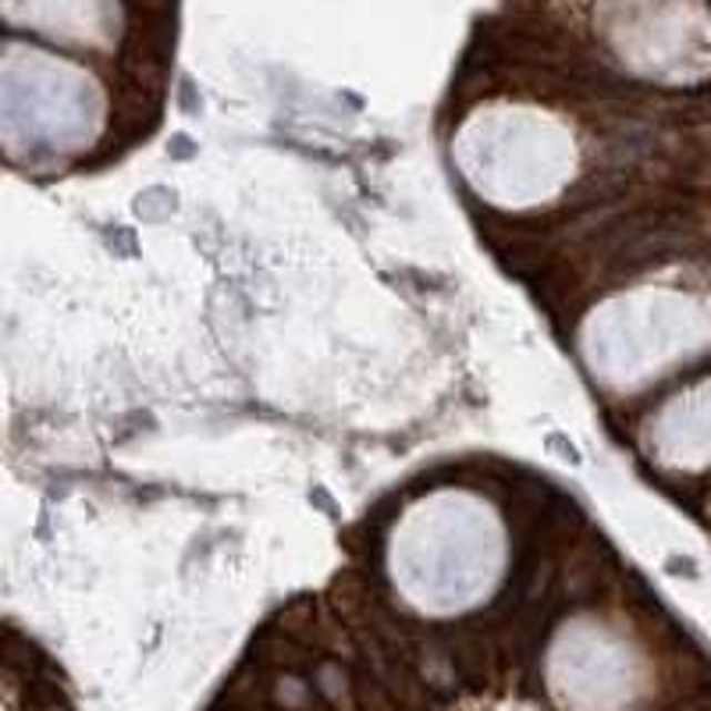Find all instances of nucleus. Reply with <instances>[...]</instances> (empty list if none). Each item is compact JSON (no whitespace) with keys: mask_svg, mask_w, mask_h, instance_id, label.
Here are the masks:
<instances>
[{"mask_svg":"<svg viewBox=\"0 0 711 711\" xmlns=\"http://www.w3.org/2000/svg\"><path fill=\"white\" fill-rule=\"evenodd\" d=\"M448 164L488 214L545 217L583 185L591 146L562 103L495 93L466 103L453 121Z\"/></svg>","mask_w":711,"mask_h":711,"instance_id":"obj_1","label":"nucleus"},{"mask_svg":"<svg viewBox=\"0 0 711 711\" xmlns=\"http://www.w3.org/2000/svg\"><path fill=\"white\" fill-rule=\"evenodd\" d=\"M512 562L501 506L474 484H435L406 498L380 534V569L406 605L456 612L488 601Z\"/></svg>","mask_w":711,"mask_h":711,"instance_id":"obj_2","label":"nucleus"},{"mask_svg":"<svg viewBox=\"0 0 711 711\" xmlns=\"http://www.w3.org/2000/svg\"><path fill=\"white\" fill-rule=\"evenodd\" d=\"M111 125L108 97L68 72H19L8 61L4 143L14 164H68L85 158Z\"/></svg>","mask_w":711,"mask_h":711,"instance_id":"obj_3","label":"nucleus"}]
</instances>
